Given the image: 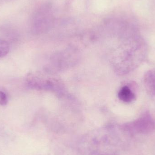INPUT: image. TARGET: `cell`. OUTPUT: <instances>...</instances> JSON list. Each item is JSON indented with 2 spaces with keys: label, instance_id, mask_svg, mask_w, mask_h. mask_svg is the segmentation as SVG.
<instances>
[{
  "label": "cell",
  "instance_id": "cell-1",
  "mask_svg": "<svg viewBox=\"0 0 155 155\" xmlns=\"http://www.w3.org/2000/svg\"><path fill=\"white\" fill-rule=\"evenodd\" d=\"M125 131L130 135L148 134L155 129V122L148 113H145L135 121L125 126Z\"/></svg>",
  "mask_w": 155,
  "mask_h": 155
},
{
  "label": "cell",
  "instance_id": "cell-2",
  "mask_svg": "<svg viewBox=\"0 0 155 155\" xmlns=\"http://www.w3.org/2000/svg\"><path fill=\"white\" fill-rule=\"evenodd\" d=\"M145 87L150 95L155 97V71L147 72L144 77Z\"/></svg>",
  "mask_w": 155,
  "mask_h": 155
},
{
  "label": "cell",
  "instance_id": "cell-3",
  "mask_svg": "<svg viewBox=\"0 0 155 155\" xmlns=\"http://www.w3.org/2000/svg\"><path fill=\"white\" fill-rule=\"evenodd\" d=\"M120 100L126 103H130L135 99L136 96L134 92L127 86L122 87L118 94Z\"/></svg>",
  "mask_w": 155,
  "mask_h": 155
},
{
  "label": "cell",
  "instance_id": "cell-4",
  "mask_svg": "<svg viewBox=\"0 0 155 155\" xmlns=\"http://www.w3.org/2000/svg\"><path fill=\"white\" fill-rule=\"evenodd\" d=\"M10 51V45L5 40L0 38V60L5 57Z\"/></svg>",
  "mask_w": 155,
  "mask_h": 155
},
{
  "label": "cell",
  "instance_id": "cell-5",
  "mask_svg": "<svg viewBox=\"0 0 155 155\" xmlns=\"http://www.w3.org/2000/svg\"><path fill=\"white\" fill-rule=\"evenodd\" d=\"M8 102V97L7 94L3 90H0V106H5Z\"/></svg>",
  "mask_w": 155,
  "mask_h": 155
},
{
  "label": "cell",
  "instance_id": "cell-6",
  "mask_svg": "<svg viewBox=\"0 0 155 155\" xmlns=\"http://www.w3.org/2000/svg\"><path fill=\"white\" fill-rule=\"evenodd\" d=\"M97 155H117L115 154L114 153H106L101 154Z\"/></svg>",
  "mask_w": 155,
  "mask_h": 155
}]
</instances>
